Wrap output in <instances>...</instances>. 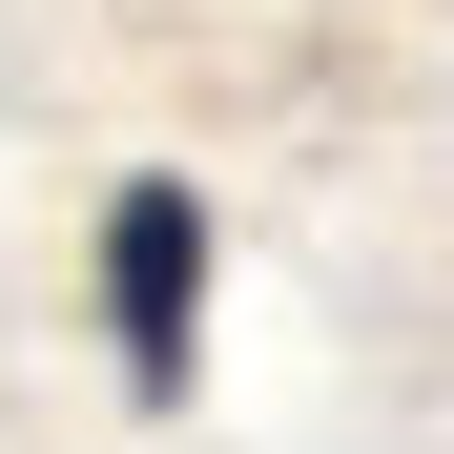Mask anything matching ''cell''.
Wrapping results in <instances>:
<instances>
[{
    "mask_svg": "<svg viewBox=\"0 0 454 454\" xmlns=\"http://www.w3.org/2000/svg\"><path fill=\"white\" fill-rule=\"evenodd\" d=\"M104 351H124V393H145V413L207 372V186H166V166L104 207Z\"/></svg>",
    "mask_w": 454,
    "mask_h": 454,
    "instance_id": "6da1fadb",
    "label": "cell"
}]
</instances>
